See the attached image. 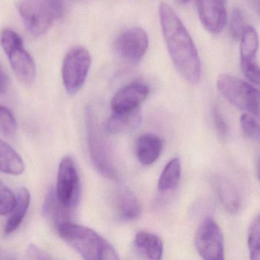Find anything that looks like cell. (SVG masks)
Masks as SVG:
<instances>
[{"label": "cell", "mask_w": 260, "mask_h": 260, "mask_svg": "<svg viewBox=\"0 0 260 260\" xmlns=\"http://www.w3.org/2000/svg\"><path fill=\"white\" fill-rule=\"evenodd\" d=\"M61 239L88 260L120 259L114 247L94 232L85 226L66 221L56 227Z\"/></svg>", "instance_id": "7a4b0ae2"}, {"label": "cell", "mask_w": 260, "mask_h": 260, "mask_svg": "<svg viewBox=\"0 0 260 260\" xmlns=\"http://www.w3.org/2000/svg\"><path fill=\"white\" fill-rule=\"evenodd\" d=\"M258 177H259V180H260V166L259 167V169H258Z\"/></svg>", "instance_id": "d6a6232c"}, {"label": "cell", "mask_w": 260, "mask_h": 260, "mask_svg": "<svg viewBox=\"0 0 260 260\" xmlns=\"http://www.w3.org/2000/svg\"><path fill=\"white\" fill-rule=\"evenodd\" d=\"M116 45L119 55L125 61L136 64L143 58L148 50V35L143 29L133 27L119 36Z\"/></svg>", "instance_id": "30bf717a"}, {"label": "cell", "mask_w": 260, "mask_h": 260, "mask_svg": "<svg viewBox=\"0 0 260 260\" xmlns=\"http://www.w3.org/2000/svg\"><path fill=\"white\" fill-rule=\"evenodd\" d=\"M79 1H82V0H79Z\"/></svg>", "instance_id": "836d02e7"}, {"label": "cell", "mask_w": 260, "mask_h": 260, "mask_svg": "<svg viewBox=\"0 0 260 260\" xmlns=\"http://www.w3.org/2000/svg\"><path fill=\"white\" fill-rule=\"evenodd\" d=\"M24 170V161L19 154L10 145L0 140V172L18 176Z\"/></svg>", "instance_id": "ac0fdd59"}, {"label": "cell", "mask_w": 260, "mask_h": 260, "mask_svg": "<svg viewBox=\"0 0 260 260\" xmlns=\"http://www.w3.org/2000/svg\"><path fill=\"white\" fill-rule=\"evenodd\" d=\"M259 36L253 26H247L241 38V65L256 61Z\"/></svg>", "instance_id": "ffe728a7"}, {"label": "cell", "mask_w": 260, "mask_h": 260, "mask_svg": "<svg viewBox=\"0 0 260 260\" xmlns=\"http://www.w3.org/2000/svg\"><path fill=\"white\" fill-rule=\"evenodd\" d=\"M17 123L15 116L6 107L0 105V133L12 136L16 132Z\"/></svg>", "instance_id": "d4e9b609"}, {"label": "cell", "mask_w": 260, "mask_h": 260, "mask_svg": "<svg viewBox=\"0 0 260 260\" xmlns=\"http://www.w3.org/2000/svg\"><path fill=\"white\" fill-rule=\"evenodd\" d=\"M246 77L256 85L260 86V67L256 61L241 65Z\"/></svg>", "instance_id": "f1b7e54d"}, {"label": "cell", "mask_w": 260, "mask_h": 260, "mask_svg": "<svg viewBox=\"0 0 260 260\" xmlns=\"http://www.w3.org/2000/svg\"><path fill=\"white\" fill-rule=\"evenodd\" d=\"M7 85V79L3 72L0 70V93H3Z\"/></svg>", "instance_id": "f546056e"}, {"label": "cell", "mask_w": 260, "mask_h": 260, "mask_svg": "<svg viewBox=\"0 0 260 260\" xmlns=\"http://www.w3.org/2000/svg\"><path fill=\"white\" fill-rule=\"evenodd\" d=\"M178 4H186V3H189L190 0H175Z\"/></svg>", "instance_id": "1f68e13d"}, {"label": "cell", "mask_w": 260, "mask_h": 260, "mask_svg": "<svg viewBox=\"0 0 260 260\" xmlns=\"http://www.w3.org/2000/svg\"><path fill=\"white\" fill-rule=\"evenodd\" d=\"M212 119H213L214 125L217 133L220 137L224 138L229 133V127L225 119L223 117L222 114L220 112L219 109L214 108L212 111Z\"/></svg>", "instance_id": "83f0119b"}, {"label": "cell", "mask_w": 260, "mask_h": 260, "mask_svg": "<svg viewBox=\"0 0 260 260\" xmlns=\"http://www.w3.org/2000/svg\"><path fill=\"white\" fill-rule=\"evenodd\" d=\"M136 251L145 259L159 260L162 259L164 244L157 235L148 232H139L134 240Z\"/></svg>", "instance_id": "e0dca14e"}, {"label": "cell", "mask_w": 260, "mask_h": 260, "mask_svg": "<svg viewBox=\"0 0 260 260\" xmlns=\"http://www.w3.org/2000/svg\"><path fill=\"white\" fill-rule=\"evenodd\" d=\"M55 192L58 201L66 209L73 212L79 205L81 195L80 178L74 160L70 156L64 157L59 163Z\"/></svg>", "instance_id": "ba28073f"}, {"label": "cell", "mask_w": 260, "mask_h": 260, "mask_svg": "<svg viewBox=\"0 0 260 260\" xmlns=\"http://www.w3.org/2000/svg\"><path fill=\"white\" fill-rule=\"evenodd\" d=\"M16 203V196L3 183H0V216L10 214Z\"/></svg>", "instance_id": "4316f807"}, {"label": "cell", "mask_w": 260, "mask_h": 260, "mask_svg": "<svg viewBox=\"0 0 260 260\" xmlns=\"http://www.w3.org/2000/svg\"><path fill=\"white\" fill-rule=\"evenodd\" d=\"M241 129L248 138L260 140V125L251 114L246 113L240 119Z\"/></svg>", "instance_id": "cb8c5ba5"}, {"label": "cell", "mask_w": 260, "mask_h": 260, "mask_svg": "<svg viewBox=\"0 0 260 260\" xmlns=\"http://www.w3.org/2000/svg\"><path fill=\"white\" fill-rule=\"evenodd\" d=\"M196 249L206 260H222L224 238L219 226L212 218H207L200 224L195 236Z\"/></svg>", "instance_id": "9c48e42d"}, {"label": "cell", "mask_w": 260, "mask_h": 260, "mask_svg": "<svg viewBox=\"0 0 260 260\" xmlns=\"http://www.w3.org/2000/svg\"><path fill=\"white\" fill-rule=\"evenodd\" d=\"M142 122V115L139 108L125 112L111 114L106 125V130L111 134H122L131 132L139 128Z\"/></svg>", "instance_id": "2e32d148"}, {"label": "cell", "mask_w": 260, "mask_h": 260, "mask_svg": "<svg viewBox=\"0 0 260 260\" xmlns=\"http://www.w3.org/2000/svg\"><path fill=\"white\" fill-rule=\"evenodd\" d=\"M91 65V54L85 47L77 46L69 50L62 67V82L69 94H76L83 86Z\"/></svg>", "instance_id": "52a82bcc"}, {"label": "cell", "mask_w": 260, "mask_h": 260, "mask_svg": "<svg viewBox=\"0 0 260 260\" xmlns=\"http://www.w3.org/2000/svg\"><path fill=\"white\" fill-rule=\"evenodd\" d=\"M217 87L220 93L234 106L256 116L260 106L259 90L229 74L218 76Z\"/></svg>", "instance_id": "8992f818"}, {"label": "cell", "mask_w": 260, "mask_h": 260, "mask_svg": "<svg viewBox=\"0 0 260 260\" xmlns=\"http://www.w3.org/2000/svg\"><path fill=\"white\" fill-rule=\"evenodd\" d=\"M87 141L90 160L99 174L111 180H117L119 172L111 148L92 111L86 113Z\"/></svg>", "instance_id": "3957f363"}, {"label": "cell", "mask_w": 260, "mask_h": 260, "mask_svg": "<svg viewBox=\"0 0 260 260\" xmlns=\"http://www.w3.org/2000/svg\"><path fill=\"white\" fill-rule=\"evenodd\" d=\"M149 89L142 82H133L119 90L111 101L115 112H125L137 109L147 99Z\"/></svg>", "instance_id": "7c38bea8"}, {"label": "cell", "mask_w": 260, "mask_h": 260, "mask_svg": "<svg viewBox=\"0 0 260 260\" xmlns=\"http://www.w3.org/2000/svg\"><path fill=\"white\" fill-rule=\"evenodd\" d=\"M0 44L17 78L24 85L33 83L36 77V66L30 53L24 49L19 35L12 29H4L0 33Z\"/></svg>", "instance_id": "5b68a950"}, {"label": "cell", "mask_w": 260, "mask_h": 260, "mask_svg": "<svg viewBox=\"0 0 260 260\" xmlns=\"http://www.w3.org/2000/svg\"><path fill=\"white\" fill-rule=\"evenodd\" d=\"M250 3L254 10L260 15V0H250Z\"/></svg>", "instance_id": "4dcf8cb0"}, {"label": "cell", "mask_w": 260, "mask_h": 260, "mask_svg": "<svg viewBox=\"0 0 260 260\" xmlns=\"http://www.w3.org/2000/svg\"><path fill=\"white\" fill-rule=\"evenodd\" d=\"M44 212L46 217L53 223L56 228L59 224L66 221H70V217L73 212L66 209L59 203L55 190H52L46 198Z\"/></svg>", "instance_id": "44dd1931"}, {"label": "cell", "mask_w": 260, "mask_h": 260, "mask_svg": "<svg viewBox=\"0 0 260 260\" xmlns=\"http://www.w3.org/2000/svg\"><path fill=\"white\" fill-rule=\"evenodd\" d=\"M225 0H197L202 24L212 34L221 32L228 21Z\"/></svg>", "instance_id": "8fae6325"}, {"label": "cell", "mask_w": 260, "mask_h": 260, "mask_svg": "<svg viewBox=\"0 0 260 260\" xmlns=\"http://www.w3.org/2000/svg\"><path fill=\"white\" fill-rule=\"evenodd\" d=\"M63 0H23L18 11L34 36L44 35L63 14Z\"/></svg>", "instance_id": "277c9868"}, {"label": "cell", "mask_w": 260, "mask_h": 260, "mask_svg": "<svg viewBox=\"0 0 260 260\" xmlns=\"http://www.w3.org/2000/svg\"><path fill=\"white\" fill-rule=\"evenodd\" d=\"M181 177V163L178 158L170 160L159 177L157 188L160 192L172 190L178 184Z\"/></svg>", "instance_id": "7402d4cb"}, {"label": "cell", "mask_w": 260, "mask_h": 260, "mask_svg": "<svg viewBox=\"0 0 260 260\" xmlns=\"http://www.w3.org/2000/svg\"><path fill=\"white\" fill-rule=\"evenodd\" d=\"M159 14L162 32L174 66L188 82L198 83L201 79V62L187 29L167 3L160 5Z\"/></svg>", "instance_id": "6da1fadb"}, {"label": "cell", "mask_w": 260, "mask_h": 260, "mask_svg": "<svg viewBox=\"0 0 260 260\" xmlns=\"http://www.w3.org/2000/svg\"><path fill=\"white\" fill-rule=\"evenodd\" d=\"M114 213L122 221H132L140 216L142 206L136 195L126 188H120L112 198Z\"/></svg>", "instance_id": "4fadbf2b"}, {"label": "cell", "mask_w": 260, "mask_h": 260, "mask_svg": "<svg viewBox=\"0 0 260 260\" xmlns=\"http://www.w3.org/2000/svg\"><path fill=\"white\" fill-rule=\"evenodd\" d=\"M162 147V140L155 134L141 135L136 142V152L138 160L145 166L153 164L160 157Z\"/></svg>", "instance_id": "9a60e30c"}, {"label": "cell", "mask_w": 260, "mask_h": 260, "mask_svg": "<svg viewBox=\"0 0 260 260\" xmlns=\"http://www.w3.org/2000/svg\"><path fill=\"white\" fill-rule=\"evenodd\" d=\"M225 1H227V0H225Z\"/></svg>", "instance_id": "e575fe53"}, {"label": "cell", "mask_w": 260, "mask_h": 260, "mask_svg": "<svg viewBox=\"0 0 260 260\" xmlns=\"http://www.w3.org/2000/svg\"><path fill=\"white\" fill-rule=\"evenodd\" d=\"M212 185L224 209L231 214H236L241 207V198L233 182L222 175L212 176Z\"/></svg>", "instance_id": "5bb4252c"}, {"label": "cell", "mask_w": 260, "mask_h": 260, "mask_svg": "<svg viewBox=\"0 0 260 260\" xmlns=\"http://www.w3.org/2000/svg\"><path fill=\"white\" fill-rule=\"evenodd\" d=\"M246 27L245 17L240 9H234L231 17L230 32L231 35L235 40L241 39Z\"/></svg>", "instance_id": "484cf974"}, {"label": "cell", "mask_w": 260, "mask_h": 260, "mask_svg": "<svg viewBox=\"0 0 260 260\" xmlns=\"http://www.w3.org/2000/svg\"><path fill=\"white\" fill-rule=\"evenodd\" d=\"M30 201V195L25 188L20 189L16 196L15 207L10 212V216L5 227V234L10 235L19 227L25 217Z\"/></svg>", "instance_id": "d6986e66"}, {"label": "cell", "mask_w": 260, "mask_h": 260, "mask_svg": "<svg viewBox=\"0 0 260 260\" xmlns=\"http://www.w3.org/2000/svg\"><path fill=\"white\" fill-rule=\"evenodd\" d=\"M248 248L250 259L260 260V214L253 220L249 229Z\"/></svg>", "instance_id": "603a6c76"}]
</instances>
